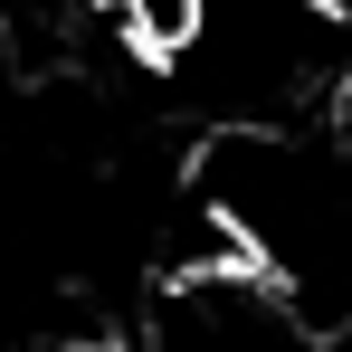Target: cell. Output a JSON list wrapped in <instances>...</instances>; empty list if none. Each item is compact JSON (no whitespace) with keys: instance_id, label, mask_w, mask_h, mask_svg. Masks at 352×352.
<instances>
[{"instance_id":"1","label":"cell","mask_w":352,"mask_h":352,"mask_svg":"<svg viewBox=\"0 0 352 352\" xmlns=\"http://www.w3.org/2000/svg\"><path fill=\"white\" fill-rule=\"evenodd\" d=\"M181 96L210 124H305L352 86V10L343 0H210L181 38Z\"/></svg>"},{"instance_id":"2","label":"cell","mask_w":352,"mask_h":352,"mask_svg":"<svg viewBox=\"0 0 352 352\" xmlns=\"http://www.w3.org/2000/svg\"><path fill=\"white\" fill-rule=\"evenodd\" d=\"M0 352H115V343H96V333H67L58 314H38V324H0Z\"/></svg>"}]
</instances>
